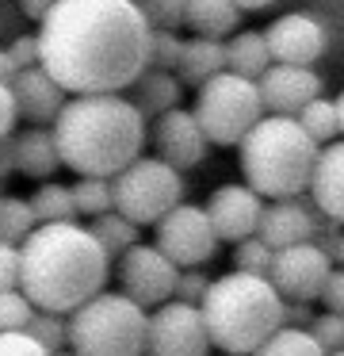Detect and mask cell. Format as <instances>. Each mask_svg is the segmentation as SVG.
<instances>
[{"mask_svg": "<svg viewBox=\"0 0 344 356\" xmlns=\"http://www.w3.org/2000/svg\"><path fill=\"white\" fill-rule=\"evenodd\" d=\"M54 356H73V353H69V348H61V353H54Z\"/></svg>", "mask_w": 344, "mask_h": 356, "instance_id": "50", "label": "cell"}, {"mask_svg": "<svg viewBox=\"0 0 344 356\" xmlns=\"http://www.w3.org/2000/svg\"><path fill=\"white\" fill-rule=\"evenodd\" d=\"M183 54V39L176 31H153L149 35V70H168L176 73Z\"/></svg>", "mask_w": 344, "mask_h": 356, "instance_id": "34", "label": "cell"}, {"mask_svg": "<svg viewBox=\"0 0 344 356\" xmlns=\"http://www.w3.org/2000/svg\"><path fill=\"white\" fill-rule=\"evenodd\" d=\"M211 333H206L203 310L188 302H161L145 325V356H211Z\"/></svg>", "mask_w": 344, "mask_h": 356, "instance_id": "9", "label": "cell"}, {"mask_svg": "<svg viewBox=\"0 0 344 356\" xmlns=\"http://www.w3.org/2000/svg\"><path fill=\"white\" fill-rule=\"evenodd\" d=\"M234 264H237L234 272H245V276H268V268H272V249L260 238H245V241H237Z\"/></svg>", "mask_w": 344, "mask_h": 356, "instance_id": "35", "label": "cell"}, {"mask_svg": "<svg viewBox=\"0 0 344 356\" xmlns=\"http://www.w3.org/2000/svg\"><path fill=\"white\" fill-rule=\"evenodd\" d=\"M54 142L65 169L76 177L111 180L142 157V146L149 138L145 119L122 92L99 96H69L65 108L54 119Z\"/></svg>", "mask_w": 344, "mask_h": 356, "instance_id": "3", "label": "cell"}, {"mask_svg": "<svg viewBox=\"0 0 344 356\" xmlns=\"http://www.w3.org/2000/svg\"><path fill=\"white\" fill-rule=\"evenodd\" d=\"M313 314H310V302H283V325L290 330H310Z\"/></svg>", "mask_w": 344, "mask_h": 356, "instance_id": "43", "label": "cell"}, {"mask_svg": "<svg viewBox=\"0 0 344 356\" xmlns=\"http://www.w3.org/2000/svg\"><path fill=\"white\" fill-rule=\"evenodd\" d=\"M0 356H50L27 333H0Z\"/></svg>", "mask_w": 344, "mask_h": 356, "instance_id": "38", "label": "cell"}, {"mask_svg": "<svg viewBox=\"0 0 344 356\" xmlns=\"http://www.w3.org/2000/svg\"><path fill=\"white\" fill-rule=\"evenodd\" d=\"M176 280H180V268L161 253L157 245H130L126 253L119 257V284L122 295L138 302V307H161V302L172 299Z\"/></svg>", "mask_w": 344, "mask_h": 356, "instance_id": "12", "label": "cell"}, {"mask_svg": "<svg viewBox=\"0 0 344 356\" xmlns=\"http://www.w3.org/2000/svg\"><path fill=\"white\" fill-rule=\"evenodd\" d=\"M54 169H61V157L50 127H27L15 134V172L31 180H46Z\"/></svg>", "mask_w": 344, "mask_h": 356, "instance_id": "21", "label": "cell"}, {"mask_svg": "<svg viewBox=\"0 0 344 356\" xmlns=\"http://www.w3.org/2000/svg\"><path fill=\"white\" fill-rule=\"evenodd\" d=\"M222 356H229V353H222Z\"/></svg>", "mask_w": 344, "mask_h": 356, "instance_id": "52", "label": "cell"}, {"mask_svg": "<svg viewBox=\"0 0 344 356\" xmlns=\"http://www.w3.org/2000/svg\"><path fill=\"white\" fill-rule=\"evenodd\" d=\"M138 230H142V226L122 218L119 211H107V215L92 218V226H88V234L99 241V249H104L107 257H122L130 245H138Z\"/></svg>", "mask_w": 344, "mask_h": 356, "instance_id": "25", "label": "cell"}, {"mask_svg": "<svg viewBox=\"0 0 344 356\" xmlns=\"http://www.w3.org/2000/svg\"><path fill=\"white\" fill-rule=\"evenodd\" d=\"M183 203V177L161 157H138L111 177V207L134 226H157Z\"/></svg>", "mask_w": 344, "mask_h": 356, "instance_id": "8", "label": "cell"}, {"mask_svg": "<svg viewBox=\"0 0 344 356\" xmlns=\"http://www.w3.org/2000/svg\"><path fill=\"white\" fill-rule=\"evenodd\" d=\"M107 268L111 257L76 218L35 226L19 245V291L46 314H73L84 307L107 287Z\"/></svg>", "mask_w": 344, "mask_h": 356, "instance_id": "2", "label": "cell"}, {"mask_svg": "<svg viewBox=\"0 0 344 356\" xmlns=\"http://www.w3.org/2000/svg\"><path fill=\"white\" fill-rule=\"evenodd\" d=\"M191 115H195L206 146H241L245 134L264 119L256 81H245L237 73H218L199 88Z\"/></svg>", "mask_w": 344, "mask_h": 356, "instance_id": "7", "label": "cell"}, {"mask_svg": "<svg viewBox=\"0 0 344 356\" xmlns=\"http://www.w3.org/2000/svg\"><path fill=\"white\" fill-rule=\"evenodd\" d=\"M295 123L302 127V131L310 134L313 142H318V146H321V142L329 146V142L341 134V123H336V104L325 100V96H318V100L306 104V108L295 115Z\"/></svg>", "mask_w": 344, "mask_h": 356, "instance_id": "28", "label": "cell"}, {"mask_svg": "<svg viewBox=\"0 0 344 356\" xmlns=\"http://www.w3.org/2000/svg\"><path fill=\"white\" fill-rule=\"evenodd\" d=\"M153 230H157V241H153V245H157L176 268H203V264L218 253V238H214L211 218H206V211L195 207V203L172 207Z\"/></svg>", "mask_w": 344, "mask_h": 356, "instance_id": "10", "label": "cell"}, {"mask_svg": "<svg viewBox=\"0 0 344 356\" xmlns=\"http://www.w3.org/2000/svg\"><path fill=\"white\" fill-rule=\"evenodd\" d=\"M50 4H54V0H23V8H27L31 19H42L46 12H50Z\"/></svg>", "mask_w": 344, "mask_h": 356, "instance_id": "46", "label": "cell"}, {"mask_svg": "<svg viewBox=\"0 0 344 356\" xmlns=\"http://www.w3.org/2000/svg\"><path fill=\"white\" fill-rule=\"evenodd\" d=\"M268 65H272V54H268V42L260 31H237L226 42V73H237L245 81H260Z\"/></svg>", "mask_w": 344, "mask_h": 356, "instance_id": "24", "label": "cell"}, {"mask_svg": "<svg viewBox=\"0 0 344 356\" xmlns=\"http://www.w3.org/2000/svg\"><path fill=\"white\" fill-rule=\"evenodd\" d=\"M310 200L333 222H344V142H329L325 149H318L310 177Z\"/></svg>", "mask_w": 344, "mask_h": 356, "instance_id": "19", "label": "cell"}, {"mask_svg": "<svg viewBox=\"0 0 344 356\" xmlns=\"http://www.w3.org/2000/svg\"><path fill=\"white\" fill-rule=\"evenodd\" d=\"M149 31H176L183 27V0H134Z\"/></svg>", "mask_w": 344, "mask_h": 356, "instance_id": "32", "label": "cell"}, {"mask_svg": "<svg viewBox=\"0 0 344 356\" xmlns=\"http://www.w3.org/2000/svg\"><path fill=\"white\" fill-rule=\"evenodd\" d=\"M275 0H234L237 12H260V8H272Z\"/></svg>", "mask_w": 344, "mask_h": 356, "instance_id": "47", "label": "cell"}, {"mask_svg": "<svg viewBox=\"0 0 344 356\" xmlns=\"http://www.w3.org/2000/svg\"><path fill=\"white\" fill-rule=\"evenodd\" d=\"M313 230H318V218L310 215V207H306L302 200H275V203H268L264 215H260L256 238L275 253V249L313 241Z\"/></svg>", "mask_w": 344, "mask_h": 356, "instance_id": "18", "label": "cell"}, {"mask_svg": "<svg viewBox=\"0 0 344 356\" xmlns=\"http://www.w3.org/2000/svg\"><path fill=\"white\" fill-rule=\"evenodd\" d=\"M35 211L19 195H0V241L4 245H23L27 234L35 230Z\"/></svg>", "mask_w": 344, "mask_h": 356, "instance_id": "27", "label": "cell"}, {"mask_svg": "<svg viewBox=\"0 0 344 356\" xmlns=\"http://www.w3.org/2000/svg\"><path fill=\"white\" fill-rule=\"evenodd\" d=\"M149 35L134 0H54L38 19V65L65 96L122 92L149 70Z\"/></svg>", "mask_w": 344, "mask_h": 356, "instance_id": "1", "label": "cell"}, {"mask_svg": "<svg viewBox=\"0 0 344 356\" xmlns=\"http://www.w3.org/2000/svg\"><path fill=\"white\" fill-rule=\"evenodd\" d=\"M19 287V245H4L0 241V291Z\"/></svg>", "mask_w": 344, "mask_h": 356, "instance_id": "40", "label": "cell"}, {"mask_svg": "<svg viewBox=\"0 0 344 356\" xmlns=\"http://www.w3.org/2000/svg\"><path fill=\"white\" fill-rule=\"evenodd\" d=\"M256 88H260L264 111L295 119L306 104L321 96V77L313 70H306V65H275L272 62L264 70V77L256 81Z\"/></svg>", "mask_w": 344, "mask_h": 356, "instance_id": "16", "label": "cell"}, {"mask_svg": "<svg viewBox=\"0 0 344 356\" xmlns=\"http://www.w3.org/2000/svg\"><path fill=\"white\" fill-rule=\"evenodd\" d=\"M237 19L241 12L234 0H183V27H191L199 39H226Z\"/></svg>", "mask_w": 344, "mask_h": 356, "instance_id": "23", "label": "cell"}, {"mask_svg": "<svg viewBox=\"0 0 344 356\" xmlns=\"http://www.w3.org/2000/svg\"><path fill=\"white\" fill-rule=\"evenodd\" d=\"M325 356H344V348H336V353H325Z\"/></svg>", "mask_w": 344, "mask_h": 356, "instance_id": "51", "label": "cell"}, {"mask_svg": "<svg viewBox=\"0 0 344 356\" xmlns=\"http://www.w3.org/2000/svg\"><path fill=\"white\" fill-rule=\"evenodd\" d=\"M12 96H15V111H19V119H27L31 127H54L58 111L65 108V100H69V96L61 92V85L42 70V65L15 73Z\"/></svg>", "mask_w": 344, "mask_h": 356, "instance_id": "17", "label": "cell"}, {"mask_svg": "<svg viewBox=\"0 0 344 356\" xmlns=\"http://www.w3.org/2000/svg\"><path fill=\"white\" fill-rule=\"evenodd\" d=\"M149 138H153V146H157V157L165 165H172L176 172L195 169L206 157V138H203V131H199L195 115H191L188 108H172L161 119H153Z\"/></svg>", "mask_w": 344, "mask_h": 356, "instance_id": "15", "label": "cell"}, {"mask_svg": "<svg viewBox=\"0 0 344 356\" xmlns=\"http://www.w3.org/2000/svg\"><path fill=\"white\" fill-rule=\"evenodd\" d=\"M15 73H19V70H15V62L8 58V50L0 47V85H12V81H15Z\"/></svg>", "mask_w": 344, "mask_h": 356, "instance_id": "45", "label": "cell"}, {"mask_svg": "<svg viewBox=\"0 0 344 356\" xmlns=\"http://www.w3.org/2000/svg\"><path fill=\"white\" fill-rule=\"evenodd\" d=\"M15 119H19V111H15L12 85H0V138H12V131H15Z\"/></svg>", "mask_w": 344, "mask_h": 356, "instance_id": "42", "label": "cell"}, {"mask_svg": "<svg viewBox=\"0 0 344 356\" xmlns=\"http://www.w3.org/2000/svg\"><path fill=\"white\" fill-rule=\"evenodd\" d=\"M318 142L290 115H268L241 138L245 188L268 200H298L310 188Z\"/></svg>", "mask_w": 344, "mask_h": 356, "instance_id": "5", "label": "cell"}, {"mask_svg": "<svg viewBox=\"0 0 344 356\" xmlns=\"http://www.w3.org/2000/svg\"><path fill=\"white\" fill-rule=\"evenodd\" d=\"M31 314H35V307H31V299L19 287L0 291V333H23L31 322Z\"/></svg>", "mask_w": 344, "mask_h": 356, "instance_id": "33", "label": "cell"}, {"mask_svg": "<svg viewBox=\"0 0 344 356\" xmlns=\"http://www.w3.org/2000/svg\"><path fill=\"white\" fill-rule=\"evenodd\" d=\"M176 73H180V85L188 88H203L206 81H214L218 73H226V42L222 39H188L183 42V54H180V65H176Z\"/></svg>", "mask_w": 344, "mask_h": 356, "instance_id": "20", "label": "cell"}, {"mask_svg": "<svg viewBox=\"0 0 344 356\" xmlns=\"http://www.w3.org/2000/svg\"><path fill=\"white\" fill-rule=\"evenodd\" d=\"M15 172V134L12 138H0V177Z\"/></svg>", "mask_w": 344, "mask_h": 356, "instance_id": "44", "label": "cell"}, {"mask_svg": "<svg viewBox=\"0 0 344 356\" xmlns=\"http://www.w3.org/2000/svg\"><path fill=\"white\" fill-rule=\"evenodd\" d=\"M149 314L122 291H99L65 318L73 356H145Z\"/></svg>", "mask_w": 344, "mask_h": 356, "instance_id": "6", "label": "cell"}, {"mask_svg": "<svg viewBox=\"0 0 344 356\" xmlns=\"http://www.w3.org/2000/svg\"><path fill=\"white\" fill-rule=\"evenodd\" d=\"M264 42H268V54H272L275 65H306V70H310V65L325 54L329 31L313 16L290 12V16H279L268 27Z\"/></svg>", "mask_w": 344, "mask_h": 356, "instance_id": "13", "label": "cell"}, {"mask_svg": "<svg viewBox=\"0 0 344 356\" xmlns=\"http://www.w3.org/2000/svg\"><path fill=\"white\" fill-rule=\"evenodd\" d=\"M306 333L321 345V353H336V348H344V314H333V310L313 314V322Z\"/></svg>", "mask_w": 344, "mask_h": 356, "instance_id": "36", "label": "cell"}, {"mask_svg": "<svg viewBox=\"0 0 344 356\" xmlns=\"http://www.w3.org/2000/svg\"><path fill=\"white\" fill-rule=\"evenodd\" d=\"M69 192H73V211H76V215L99 218V215H107V211H115L111 207V180L81 177Z\"/></svg>", "mask_w": 344, "mask_h": 356, "instance_id": "30", "label": "cell"}, {"mask_svg": "<svg viewBox=\"0 0 344 356\" xmlns=\"http://www.w3.org/2000/svg\"><path fill=\"white\" fill-rule=\"evenodd\" d=\"M8 50V58L15 62V70H35L38 65V39L35 35H19V39L12 42V47H4Z\"/></svg>", "mask_w": 344, "mask_h": 356, "instance_id": "39", "label": "cell"}, {"mask_svg": "<svg viewBox=\"0 0 344 356\" xmlns=\"http://www.w3.org/2000/svg\"><path fill=\"white\" fill-rule=\"evenodd\" d=\"M203 211L214 226V238L237 245V241H245V238H256L264 203H260V195L245 184H222V188H214V195L206 200Z\"/></svg>", "mask_w": 344, "mask_h": 356, "instance_id": "14", "label": "cell"}, {"mask_svg": "<svg viewBox=\"0 0 344 356\" xmlns=\"http://www.w3.org/2000/svg\"><path fill=\"white\" fill-rule=\"evenodd\" d=\"M333 104H336V123H341V134H344V92H341V96H336V100H333Z\"/></svg>", "mask_w": 344, "mask_h": 356, "instance_id": "48", "label": "cell"}, {"mask_svg": "<svg viewBox=\"0 0 344 356\" xmlns=\"http://www.w3.org/2000/svg\"><path fill=\"white\" fill-rule=\"evenodd\" d=\"M252 356H325V353H321V345H318V341H313L306 330L279 325V330H275Z\"/></svg>", "mask_w": 344, "mask_h": 356, "instance_id": "29", "label": "cell"}, {"mask_svg": "<svg viewBox=\"0 0 344 356\" xmlns=\"http://www.w3.org/2000/svg\"><path fill=\"white\" fill-rule=\"evenodd\" d=\"M27 333L31 341H38V345L46 348V353H61V348H69V330H65V314H46V310H35L27 322Z\"/></svg>", "mask_w": 344, "mask_h": 356, "instance_id": "31", "label": "cell"}, {"mask_svg": "<svg viewBox=\"0 0 344 356\" xmlns=\"http://www.w3.org/2000/svg\"><path fill=\"white\" fill-rule=\"evenodd\" d=\"M130 88H134V100L130 104L138 108L142 119H161L165 111L180 108L183 85L176 81V73H168V70H145Z\"/></svg>", "mask_w": 344, "mask_h": 356, "instance_id": "22", "label": "cell"}, {"mask_svg": "<svg viewBox=\"0 0 344 356\" xmlns=\"http://www.w3.org/2000/svg\"><path fill=\"white\" fill-rule=\"evenodd\" d=\"M329 272H333V261L313 241H302V245L275 249L268 280H272V287L279 291L283 302H313L325 287Z\"/></svg>", "mask_w": 344, "mask_h": 356, "instance_id": "11", "label": "cell"}, {"mask_svg": "<svg viewBox=\"0 0 344 356\" xmlns=\"http://www.w3.org/2000/svg\"><path fill=\"white\" fill-rule=\"evenodd\" d=\"M318 299L325 302V310L344 314V268H333V272H329V280H325V287H321Z\"/></svg>", "mask_w": 344, "mask_h": 356, "instance_id": "41", "label": "cell"}, {"mask_svg": "<svg viewBox=\"0 0 344 356\" xmlns=\"http://www.w3.org/2000/svg\"><path fill=\"white\" fill-rule=\"evenodd\" d=\"M206 287H211V276H206L203 268H180V280H176L172 299L176 302H188V307H199L203 295H206Z\"/></svg>", "mask_w": 344, "mask_h": 356, "instance_id": "37", "label": "cell"}, {"mask_svg": "<svg viewBox=\"0 0 344 356\" xmlns=\"http://www.w3.org/2000/svg\"><path fill=\"white\" fill-rule=\"evenodd\" d=\"M199 310L211 345L229 356H252L283 325V299L268 276L226 272L211 280Z\"/></svg>", "mask_w": 344, "mask_h": 356, "instance_id": "4", "label": "cell"}, {"mask_svg": "<svg viewBox=\"0 0 344 356\" xmlns=\"http://www.w3.org/2000/svg\"><path fill=\"white\" fill-rule=\"evenodd\" d=\"M333 261H341V268H344V234H341V245H336V253H333Z\"/></svg>", "mask_w": 344, "mask_h": 356, "instance_id": "49", "label": "cell"}, {"mask_svg": "<svg viewBox=\"0 0 344 356\" xmlns=\"http://www.w3.org/2000/svg\"><path fill=\"white\" fill-rule=\"evenodd\" d=\"M27 203H31V211H35V222L38 226H46V222H73V218H76L73 192H69L65 184H54V180H46V184L38 188Z\"/></svg>", "mask_w": 344, "mask_h": 356, "instance_id": "26", "label": "cell"}]
</instances>
